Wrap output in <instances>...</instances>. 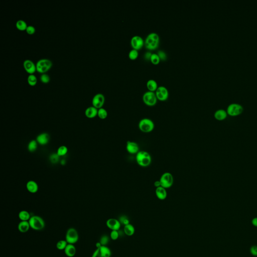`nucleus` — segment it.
I'll return each mask as SVG.
<instances>
[{"label": "nucleus", "mask_w": 257, "mask_h": 257, "mask_svg": "<svg viewBox=\"0 0 257 257\" xmlns=\"http://www.w3.org/2000/svg\"><path fill=\"white\" fill-rule=\"evenodd\" d=\"M147 87L150 91H152V92L156 91L158 87L157 82L155 80H153V79L149 80L147 81Z\"/></svg>", "instance_id": "obj_24"}, {"label": "nucleus", "mask_w": 257, "mask_h": 257, "mask_svg": "<svg viewBox=\"0 0 257 257\" xmlns=\"http://www.w3.org/2000/svg\"><path fill=\"white\" fill-rule=\"evenodd\" d=\"M68 245V243L66 240H60L57 242L56 248L59 250H64Z\"/></svg>", "instance_id": "obj_29"}, {"label": "nucleus", "mask_w": 257, "mask_h": 257, "mask_svg": "<svg viewBox=\"0 0 257 257\" xmlns=\"http://www.w3.org/2000/svg\"><path fill=\"white\" fill-rule=\"evenodd\" d=\"M49 136L47 133H42L37 137L36 141L41 145H45L49 141Z\"/></svg>", "instance_id": "obj_19"}, {"label": "nucleus", "mask_w": 257, "mask_h": 257, "mask_svg": "<svg viewBox=\"0 0 257 257\" xmlns=\"http://www.w3.org/2000/svg\"><path fill=\"white\" fill-rule=\"evenodd\" d=\"M139 145L135 142L129 141L126 142V150L129 153L131 154H137L139 152Z\"/></svg>", "instance_id": "obj_14"}, {"label": "nucleus", "mask_w": 257, "mask_h": 257, "mask_svg": "<svg viewBox=\"0 0 257 257\" xmlns=\"http://www.w3.org/2000/svg\"><path fill=\"white\" fill-rule=\"evenodd\" d=\"M155 193L157 197L161 201L165 200L167 198V193L166 189L162 186L156 188Z\"/></svg>", "instance_id": "obj_17"}, {"label": "nucleus", "mask_w": 257, "mask_h": 257, "mask_svg": "<svg viewBox=\"0 0 257 257\" xmlns=\"http://www.w3.org/2000/svg\"><path fill=\"white\" fill-rule=\"evenodd\" d=\"M68 148L65 146H61L58 148L57 154H58L59 157H61V156H65L66 154L68 153Z\"/></svg>", "instance_id": "obj_32"}, {"label": "nucleus", "mask_w": 257, "mask_h": 257, "mask_svg": "<svg viewBox=\"0 0 257 257\" xmlns=\"http://www.w3.org/2000/svg\"><path fill=\"white\" fill-rule=\"evenodd\" d=\"M59 156L57 154H53L50 156V160L51 162L53 163H57L59 160Z\"/></svg>", "instance_id": "obj_38"}, {"label": "nucleus", "mask_w": 257, "mask_h": 257, "mask_svg": "<svg viewBox=\"0 0 257 257\" xmlns=\"http://www.w3.org/2000/svg\"><path fill=\"white\" fill-rule=\"evenodd\" d=\"M105 101V97L101 93H98L93 97L92 104L93 106L97 109L102 108Z\"/></svg>", "instance_id": "obj_13"}, {"label": "nucleus", "mask_w": 257, "mask_h": 257, "mask_svg": "<svg viewBox=\"0 0 257 257\" xmlns=\"http://www.w3.org/2000/svg\"><path fill=\"white\" fill-rule=\"evenodd\" d=\"M98 110L94 106H89L85 111V114L88 118H92L96 117L97 115Z\"/></svg>", "instance_id": "obj_20"}, {"label": "nucleus", "mask_w": 257, "mask_h": 257, "mask_svg": "<svg viewBox=\"0 0 257 257\" xmlns=\"http://www.w3.org/2000/svg\"><path fill=\"white\" fill-rule=\"evenodd\" d=\"M30 228L33 230L39 231L44 229L45 226V223L43 218L38 215H33L30 218Z\"/></svg>", "instance_id": "obj_3"}, {"label": "nucleus", "mask_w": 257, "mask_h": 257, "mask_svg": "<svg viewBox=\"0 0 257 257\" xmlns=\"http://www.w3.org/2000/svg\"><path fill=\"white\" fill-rule=\"evenodd\" d=\"M26 32L27 33L29 34H33L35 32L36 29H35V27L33 26L29 25L28 26L27 29H26Z\"/></svg>", "instance_id": "obj_40"}, {"label": "nucleus", "mask_w": 257, "mask_h": 257, "mask_svg": "<svg viewBox=\"0 0 257 257\" xmlns=\"http://www.w3.org/2000/svg\"><path fill=\"white\" fill-rule=\"evenodd\" d=\"M145 41L141 36L139 35L134 36L131 40V45L133 49L136 50H140L144 46Z\"/></svg>", "instance_id": "obj_12"}, {"label": "nucleus", "mask_w": 257, "mask_h": 257, "mask_svg": "<svg viewBox=\"0 0 257 257\" xmlns=\"http://www.w3.org/2000/svg\"><path fill=\"white\" fill-rule=\"evenodd\" d=\"M136 159L138 164L143 167H148L152 162L151 155L145 151H139L136 154Z\"/></svg>", "instance_id": "obj_2"}, {"label": "nucleus", "mask_w": 257, "mask_h": 257, "mask_svg": "<svg viewBox=\"0 0 257 257\" xmlns=\"http://www.w3.org/2000/svg\"><path fill=\"white\" fill-rule=\"evenodd\" d=\"M37 142L35 140H32L30 142L28 145V149L30 152H33L36 150L37 149Z\"/></svg>", "instance_id": "obj_28"}, {"label": "nucleus", "mask_w": 257, "mask_h": 257, "mask_svg": "<svg viewBox=\"0 0 257 257\" xmlns=\"http://www.w3.org/2000/svg\"><path fill=\"white\" fill-rule=\"evenodd\" d=\"M111 254L112 253L110 248L105 246H102L100 248H97L92 257H110Z\"/></svg>", "instance_id": "obj_10"}, {"label": "nucleus", "mask_w": 257, "mask_h": 257, "mask_svg": "<svg viewBox=\"0 0 257 257\" xmlns=\"http://www.w3.org/2000/svg\"><path fill=\"white\" fill-rule=\"evenodd\" d=\"M138 126L141 132L148 133L153 131L155 128V124L151 119L143 118L139 122Z\"/></svg>", "instance_id": "obj_4"}, {"label": "nucleus", "mask_w": 257, "mask_h": 257, "mask_svg": "<svg viewBox=\"0 0 257 257\" xmlns=\"http://www.w3.org/2000/svg\"><path fill=\"white\" fill-rule=\"evenodd\" d=\"M252 224L253 226H256L257 227V217L254 218L252 220Z\"/></svg>", "instance_id": "obj_44"}, {"label": "nucleus", "mask_w": 257, "mask_h": 257, "mask_svg": "<svg viewBox=\"0 0 257 257\" xmlns=\"http://www.w3.org/2000/svg\"><path fill=\"white\" fill-rule=\"evenodd\" d=\"M228 115L226 110L223 109L218 110L214 114V118L219 121H222L226 119Z\"/></svg>", "instance_id": "obj_18"}, {"label": "nucleus", "mask_w": 257, "mask_h": 257, "mask_svg": "<svg viewBox=\"0 0 257 257\" xmlns=\"http://www.w3.org/2000/svg\"><path fill=\"white\" fill-rule=\"evenodd\" d=\"M120 222L121 223H122L123 225H125V226H126V225H129L130 224L129 223V221L128 220L127 218H126V217H122L120 218Z\"/></svg>", "instance_id": "obj_42"}, {"label": "nucleus", "mask_w": 257, "mask_h": 257, "mask_svg": "<svg viewBox=\"0 0 257 257\" xmlns=\"http://www.w3.org/2000/svg\"><path fill=\"white\" fill-rule=\"evenodd\" d=\"M28 82L31 86H34L36 85L37 82V79L36 76L33 74H30L27 78Z\"/></svg>", "instance_id": "obj_31"}, {"label": "nucleus", "mask_w": 257, "mask_h": 257, "mask_svg": "<svg viewBox=\"0 0 257 257\" xmlns=\"http://www.w3.org/2000/svg\"><path fill=\"white\" fill-rule=\"evenodd\" d=\"M150 60H151L152 63H153L154 64H158V63L160 62L161 59L160 57L158 55L157 53H152V55L151 56V58H150Z\"/></svg>", "instance_id": "obj_33"}, {"label": "nucleus", "mask_w": 257, "mask_h": 257, "mask_svg": "<svg viewBox=\"0 0 257 257\" xmlns=\"http://www.w3.org/2000/svg\"><path fill=\"white\" fill-rule=\"evenodd\" d=\"M157 54L160 57L161 60H165L167 58V55L166 54V53L163 50H159L158 51Z\"/></svg>", "instance_id": "obj_39"}, {"label": "nucleus", "mask_w": 257, "mask_h": 257, "mask_svg": "<svg viewBox=\"0 0 257 257\" xmlns=\"http://www.w3.org/2000/svg\"><path fill=\"white\" fill-rule=\"evenodd\" d=\"M106 226L112 230H118L121 228L120 221L115 218H110L106 221Z\"/></svg>", "instance_id": "obj_16"}, {"label": "nucleus", "mask_w": 257, "mask_h": 257, "mask_svg": "<svg viewBox=\"0 0 257 257\" xmlns=\"http://www.w3.org/2000/svg\"><path fill=\"white\" fill-rule=\"evenodd\" d=\"M30 228L29 221H21L18 226V229L22 233H25L29 230Z\"/></svg>", "instance_id": "obj_22"}, {"label": "nucleus", "mask_w": 257, "mask_h": 257, "mask_svg": "<svg viewBox=\"0 0 257 257\" xmlns=\"http://www.w3.org/2000/svg\"><path fill=\"white\" fill-rule=\"evenodd\" d=\"M61 164L62 165H64L65 164V160H62L61 161Z\"/></svg>", "instance_id": "obj_47"}, {"label": "nucleus", "mask_w": 257, "mask_h": 257, "mask_svg": "<svg viewBox=\"0 0 257 257\" xmlns=\"http://www.w3.org/2000/svg\"><path fill=\"white\" fill-rule=\"evenodd\" d=\"M159 181L162 187L166 189H169L173 184V177L170 173L165 172L161 175Z\"/></svg>", "instance_id": "obj_8"}, {"label": "nucleus", "mask_w": 257, "mask_h": 257, "mask_svg": "<svg viewBox=\"0 0 257 257\" xmlns=\"http://www.w3.org/2000/svg\"><path fill=\"white\" fill-rule=\"evenodd\" d=\"M244 110L242 106L237 103H232L228 106L226 112L231 117H237L242 114Z\"/></svg>", "instance_id": "obj_6"}, {"label": "nucleus", "mask_w": 257, "mask_h": 257, "mask_svg": "<svg viewBox=\"0 0 257 257\" xmlns=\"http://www.w3.org/2000/svg\"><path fill=\"white\" fill-rule=\"evenodd\" d=\"M102 246V245H101V242H97V243L96 244V247H97V248H100V247H101Z\"/></svg>", "instance_id": "obj_46"}, {"label": "nucleus", "mask_w": 257, "mask_h": 257, "mask_svg": "<svg viewBox=\"0 0 257 257\" xmlns=\"http://www.w3.org/2000/svg\"><path fill=\"white\" fill-rule=\"evenodd\" d=\"M160 43V37L157 33L151 32L147 35L145 40V46L149 50H153L156 49Z\"/></svg>", "instance_id": "obj_1"}, {"label": "nucleus", "mask_w": 257, "mask_h": 257, "mask_svg": "<svg viewBox=\"0 0 257 257\" xmlns=\"http://www.w3.org/2000/svg\"><path fill=\"white\" fill-rule=\"evenodd\" d=\"M40 78V81L44 84L49 82L50 80V77L46 73H43L41 74Z\"/></svg>", "instance_id": "obj_35"}, {"label": "nucleus", "mask_w": 257, "mask_h": 257, "mask_svg": "<svg viewBox=\"0 0 257 257\" xmlns=\"http://www.w3.org/2000/svg\"><path fill=\"white\" fill-rule=\"evenodd\" d=\"M143 101L148 106H154L157 102V98L155 92L148 90L144 93L143 95Z\"/></svg>", "instance_id": "obj_7"}, {"label": "nucleus", "mask_w": 257, "mask_h": 257, "mask_svg": "<svg viewBox=\"0 0 257 257\" xmlns=\"http://www.w3.org/2000/svg\"><path fill=\"white\" fill-rule=\"evenodd\" d=\"M65 254L68 257H74L77 252L76 247L73 244H69L67 245L64 250Z\"/></svg>", "instance_id": "obj_21"}, {"label": "nucleus", "mask_w": 257, "mask_h": 257, "mask_svg": "<svg viewBox=\"0 0 257 257\" xmlns=\"http://www.w3.org/2000/svg\"><path fill=\"white\" fill-rule=\"evenodd\" d=\"M154 186L156 187V188L161 186V183H160V182L159 180H157L155 181V182L154 183Z\"/></svg>", "instance_id": "obj_45"}, {"label": "nucleus", "mask_w": 257, "mask_h": 257, "mask_svg": "<svg viewBox=\"0 0 257 257\" xmlns=\"http://www.w3.org/2000/svg\"><path fill=\"white\" fill-rule=\"evenodd\" d=\"M119 237V233L118 230H112L110 233V237L113 240H117Z\"/></svg>", "instance_id": "obj_37"}, {"label": "nucleus", "mask_w": 257, "mask_h": 257, "mask_svg": "<svg viewBox=\"0 0 257 257\" xmlns=\"http://www.w3.org/2000/svg\"><path fill=\"white\" fill-rule=\"evenodd\" d=\"M26 187L28 191L32 193H35L38 191V184L34 181L31 180L28 182L26 184Z\"/></svg>", "instance_id": "obj_23"}, {"label": "nucleus", "mask_w": 257, "mask_h": 257, "mask_svg": "<svg viewBox=\"0 0 257 257\" xmlns=\"http://www.w3.org/2000/svg\"><path fill=\"white\" fill-rule=\"evenodd\" d=\"M16 27L18 29L21 30V31L26 30L27 27H28L26 22L23 20H18L16 23Z\"/></svg>", "instance_id": "obj_27"}, {"label": "nucleus", "mask_w": 257, "mask_h": 257, "mask_svg": "<svg viewBox=\"0 0 257 257\" xmlns=\"http://www.w3.org/2000/svg\"><path fill=\"white\" fill-rule=\"evenodd\" d=\"M155 93L157 99L161 101H164L168 98V90L165 86L162 85L158 86L156 89Z\"/></svg>", "instance_id": "obj_11"}, {"label": "nucleus", "mask_w": 257, "mask_h": 257, "mask_svg": "<svg viewBox=\"0 0 257 257\" xmlns=\"http://www.w3.org/2000/svg\"><path fill=\"white\" fill-rule=\"evenodd\" d=\"M124 233L128 236H131L133 235L135 233V228L133 225L131 224L125 226L124 229Z\"/></svg>", "instance_id": "obj_25"}, {"label": "nucleus", "mask_w": 257, "mask_h": 257, "mask_svg": "<svg viewBox=\"0 0 257 257\" xmlns=\"http://www.w3.org/2000/svg\"><path fill=\"white\" fill-rule=\"evenodd\" d=\"M109 242V238L108 236L106 235H104L101 237V238L100 239V242L102 246H105L108 244V242Z\"/></svg>", "instance_id": "obj_36"}, {"label": "nucleus", "mask_w": 257, "mask_h": 257, "mask_svg": "<svg viewBox=\"0 0 257 257\" xmlns=\"http://www.w3.org/2000/svg\"><path fill=\"white\" fill-rule=\"evenodd\" d=\"M97 116L98 117L100 118L101 119L104 120L108 116V112L106 111V110L104 108H100L98 110V113H97Z\"/></svg>", "instance_id": "obj_30"}, {"label": "nucleus", "mask_w": 257, "mask_h": 257, "mask_svg": "<svg viewBox=\"0 0 257 257\" xmlns=\"http://www.w3.org/2000/svg\"><path fill=\"white\" fill-rule=\"evenodd\" d=\"M139 55V52L137 50L135 49H132L129 53V57L132 60H135L137 58Z\"/></svg>", "instance_id": "obj_34"}, {"label": "nucleus", "mask_w": 257, "mask_h": 257, "mask_svg": "<svg viewBox=\"0 0 257 257\" xmlns=\"http://www.w3.org/2000/svg\"><path fill=\"white\" fill-rule=\"evenodd\" d=\"M78 239L79 236L76 229L71 228L67 230L65 235V240L68 244L74 245L78 242Z\"/></svg>", "instance_id": "obj_9"}, {"label": "nucleus", "mask_w": 257, "mask_h": 257, "mask_svg": "<svg viewBox=\"0 0 257 257\" xmlns=\"http://www.w3.org/2000/svg\"><path fill=\"white\" fill-rule=\"evenodd\" d=\"M36 70L41 73H45L48 71L52 66V62L50 60L46 58L41 59L37 62Z\"/></svg>", "instance_id": "obj_5"}, {"label": "nucleus", "mask_w": 257, "mask_h": 257, "mask_svg": "<svg viewBox=\"0 0 257 257\" xmlns=\"http://www.w3.org/2000/svg\"><path fill=\"white\" fill-rule=\"evenodd\" d=\"M151 55H152V53L150 52H146L145 53V55H144V57L146 59H147V60L150 59V60Z\"/></svg>", "instance_id": "obj_43"}, {"label": "nucleus", "mask_w": 257, "mask_h": 257, "mask_svg": "<svg viewBox=\"0 0 257 257\" xmlns=\"http://www.w3.org/2000/svg\"><path fill=\"white\" fill-rule=\"evenodd\" d=\"M250 253L251 254L254 256H256L257 257V246L254 245V246H252L251 247Z\"/></svg>", "instance_id": "obj_41"}, {"label": "nucleus", "mask_w": 257, "mask_h": 257, "mask_svg": "<svg viewBox=\"0 0 257 257\" xmlns=\"http://www.w3.org/2000/svg\"><path fill=\"white\" fill-rule=\"evenodd\" d=\"M18 217L21 221H29L31 217L29 213L26 210L21 211L19 213Z\"/></svg>", "instance_id": "obj_26"}, {"label": "nucleus", "mask_w": 257, "mask_h": 257, "mask_svg": "<svg viewBox=\"0 0 257 257\" xmlns=\"http://www.w3.org/2000/svg\"><path fill=\"white\" fill-rule=\"evenodd\" d=\"M23 66L27 73L30 74H33L36 70V66L32 61L30 59H26L23 62Z\"/></svg>", "instance_id": "obj_15"}]
</instances>
